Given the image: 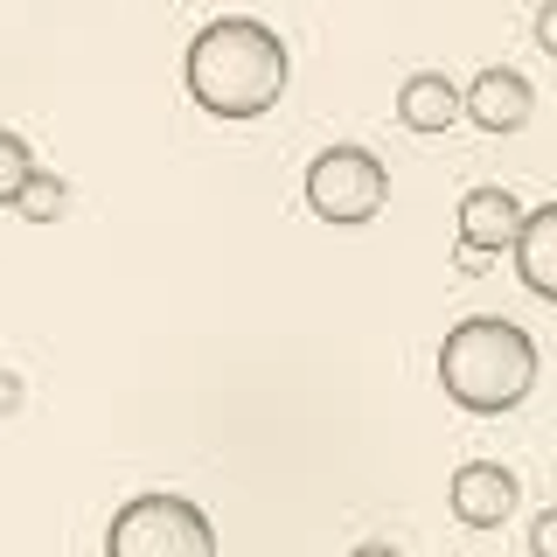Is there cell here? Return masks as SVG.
Segmentation results:
<instances>
[{"label":"cell","instance_id":"3957f363","mask_svg":"<svg viewBox=\"0 0 557 557\" xmlns=\"http://www.w3.org/2000/svg\"><path fill=\"white\" fill-rule=\"evenodd\" d=\"M104 557H216V522H209L188 495H133L119 502L112 530H104Z\"/></svg>","mask_w":557,"mask_h":557},{"label":"cell","instance_id":"8fae6325","mask_svg":"<svg viewBox=\"0 0 557 557\" xmlns=\"http://www.w3.org/2000/svg\"><path fill=\"white\" fill-rule=\"evenodd\" d=\"M28 174H35L28 139H22V133H0V209H14V202H22Z\"/></svg>","mask_w":557,"mask_h":557},{"label":"cell","instance_id":"277c9868","mask_svg":"<svg viewBox=\"0 0 557 557\" xmlns=\"http://www.w3.org/2000/svg\"><path fill=\"white\" fill-rule=\"evenodd\" d=\"M307 202L321 223H370L391 202V168L370 147H327L307 168Z\"/></svg>","mask_w":557,"mask_h":557},{"label":"cell","instance_id":"ba28073f","mask_svg":"<svg viewBox=\"0 0 557 557\" xmlns=\"http://www.w3.org/2000/svg\"><path fill=\"white\" fill-rule=\"evenodd\" d=\"M516 278L536 293V300H550L557 307V202H544V209H530L522 216V231H516Z\"/></svg>","mask_w":557,"mask_h":557},{"label":"cell","instance_id":"9a60e30c","mask_svg":"<svg viewBox=\"0 0 557 557\" xmlns=\"http://www.w3.org/2000/svg\"><path fill=\"white\" fill-rule=\"evenodd\" d=\"M14 391H22V383H14V376H0V405H14Z\"/></svg>","mask_w":557,"mask_h":557},{"label":"cell","instance_id":"5b68a950","mask_svg":"<svg viewBox=\"0 0 557 557\" xmlns=\"http://www.w3.org/2000/svg\"><path fill=\"white\" fill-rule=\"evenodd\" d=\"M460 112L474 119L481 133H522V126H530V112H536V91H530V77H522V70L487 63L481 77L460 91Z\"/></svg>","mask_w":557,"mask_h":557},{"label":"cell","instance_id":"7c38bea8","mask_svg":"<svg viewBox=\"0 0 557 557\" xmlns=\"http://www.w3.org/2000/svg\"><path fill=\"white\" fill-rule=\"evenodd\" d=\"M530 557H557V509H544L530 522Z\"/></svg>","mask_w":557,"mask_h":557},{"label":"cell","instance_id":"4fadbf2b","mask_svg":"<svg viewBox=\"0 0 557 557\" xmlns=\"http://www.w3.org/2000/svg\"><path fill=\"white\" fill-rule=\"evenodd\" d=\"M536 42H544V57H557V0L536 8Z\"/></svg>","mask_w":557,"mask_h":557},{"label":"cell","instance_id":"8992f818","mask_svg":"<svg viewBox=\"0 0 557 557\" xmlns=\"http://www.w3.org/2000/svg\"><path fill=\"white\" fill-rule=\"evenodd\" d=\"M453 516L467 522V530H502V522L516 516V474L502 460H467L460 474H453Z\"/></svg>","mask_w":557,"mask_h":557},{"label":"cell","instance_id":"52a82bcc","mask_svg":"<svg viewBox=\"0 0 557 557\" xmlns=\"http://www.w3.org/2000/svg\"><path fill=\"white\" fill-rule=\"evenodd\" d=\"M522 216H530V209H522L509 188H467V196H460V244L481 251V258H495V251L516 244Z\"/></svg>","mask_w":557,"mask_h":557},{"label":"cell","instance_id":"6da1fadb","mask_svg":"<svg viewBox=\"0 0 557 557\" xmlns=\"http://www.w3.org/2000/svg\"><path fill=\"white\" fill-rule=\"evenodd\" d=\"M188 98L202 104L209 119H265L278 98H286L293 57L278 42L272 22L258 14H223L209 22L196 42H188Z\"/></svg>","mask_w":557,"mask_h":557},{"label":"cell","instance_id":"5bb4252c","mask_svg":"<svg viewBox=\"0 0 557 557\" xmlns=\"http://www.w3.org/2000/svg\"><path fill=\"white\" fill-rule=\"evenodd\" d=\"M356 557H397V544H362Z\"/></svg>","mask_w":557,"mask_h":557},{"label":"cell","instance_id":"9c48e42d","mask_svg":"<svg viewBox=\"0 0 557 557\" xmlns=\"http://www.w3.org/2000/svg\"><path fill=\"white\" fill-rule=\"evenodd\" d=\"M397 119L411 133H453L467 112H460V91H453L440 70H418V77H405V91H397Z\"/></svg>","mask_w":557,"mask_h":557},{"label":"cell","instance_id":"30bf717a","mask_svg":"<svg viewBox=\"0 0 557 557\" xmlns=\"http://www.w3.org/2000/svg\"><path fill=\"white\" fill-rule=\"evenodd\" d=\"M14 209H22L28 223H57L63 209H70V188H63V174H57V168H35V174H28V188H22V202H14Z\"/></svg>","mask_w":557,"mask_h":557},{"label":"cell","instance_id":"7a4b0ae2","mask_svg":"<svg viewBox=\"0 0 557 557\" xmlns=\"http://www.w3.org/2000/svg\"><path fill=\"white\" fill-rule=\"evenodd\" d=\"M440 391L474 418H502L536 391V342L502 313H467L440 348Z\"/></svg>","mask_w":557,"mask_h":557}]
</instances>
